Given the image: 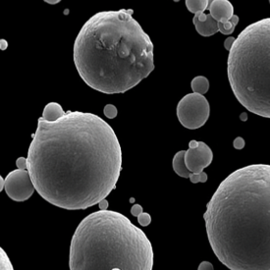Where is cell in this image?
<instances>
[{
	"label": "cell",
	"mask_w": 270,
	"mask_h": 270,
	"mask_svg": "<svg viewBox=\"0 0 270 270\" xmlns=\"http://www.w3.org/2000/svg\"><path fill=\"white\" fill-rule=\"evenodd\" d=\"M27 170L47 203L63 210H87L116 188L120 143L112 127L93 113L69 110L53 122L40 117Z\"/></svg>",
	"instance_id": "1"
},
{
	"label": "cell",
	"mask_w": 270,
	"mask_h": 270,
	"mask_svg": "<svg viewBox=\"0 0 270 270\" xmlns=\"http://www.w3.org/2000/svg\"><path fill=\"white\" fill-rule=\"evenodd\" d=\"M210 247L230 270H270V165L252 164L220 183L204 214Z\"/></svg>",
	"instance_id": "2"
},
{
	"label": "cell",
	"mask_w": 270,
	"mask_h": 270,
	"mask_svg": "<svg viewBox=\"0 0 270 270\" xmlns=\"http://www.w3.org/2000/svg\"><path fill=\"white\" fill-rule=\"evenodd\" d=\"M235 39H236V38H234L233 36H231V37H228V38L225 40L224 46H225V48H226L227 50H230V49H231V47H232V45H233Z\"/></svg>",
	"instance_id": "24"
},
{
	"label": "cell",
	"mask_w": 270,
	"mask_h": 270,
	"mask_svg": "<svg viewBox=\"0 0 270 270\" xmlns=\"http://www.w3.org/2000/svg\"><path fill=\"white\" fill-rule=\"evenodd\" d=\"M208 9L212 18L218 23H225L234 16V7L228 0H212Z\"/></svg>",
	"instance_id": "9"
},
{
	"label": "cell",
	"mask_w": 270,
	"mask_h": 270,
	"mask_svg": "<svg viewBox=\"0 0 270 270\" xmlns=\"http://www.w3.org/2000/svg\"><path fill=\"white\" fill-rule=\"evenodd\" d=\"M70 270H152L145 232L113 210H98L78 225L70 245Z\"/></svg>",
	"instance_id": "4"
},
{
	"label": "cell",
	"mask_w": 270,
	"mask_h": 270,
	"mask_svg": "<svg viewBox=\"0 0 270 270\" xmlns=\"http://www.w3.org/2000/svg\"><path fill=\"white\" fill-rule=\"evenodd\" d=\"M138 222L142 225V226H149L151 223V217L150 214L147 212H143L142 214H140L138 217Z\"/></svg>",
	"instance_id": "19"
},
{
	"label": "cell",
	"mask_w": 270,
	"mask_h": 270,
	"mask_svg": "<svg viewBox=\"0 0 270 270\" xmlns=\"http://www.w3.org/2000/svg\"><path fill=\"white\" fill-rule=\"evenodd\" d=\"M193 23L197 31L203 36H211L219 31L218 22L215 21L210 14L202 13L195 15Z\"/></svg>",
	"instance_id": "10"
},
{
	"label": "cell",
	"mask_w": 270,
	"mask_h": 270,
	"mask_svg": "<svg viewBox=\"0 0 270 270\" xmlns=\"http://www.w3.org/2000/svg\"><path fill=\"white\" fill-rule=\"evenodd\" d=\"M0 270H14L10 259L3 249H0Z\"/></svg>",
	"instance_id": "16"
},
{
	"label": "cell",
	"mask_w": 270,
	"mask_h": 270,
	"mask_svg": "<svg viewBox=\"0 0 270 270\" xmlns=\"http://www.w3.org/2000/svg\"><path fill=\"white\" fill-rule=\"evenodd\" d=\"M208 174L206 172H201V173H191L189 179L193 184H198V183H206L208 181Z\"/></svg>",
	"instance_id": "17"
},
{
	"label": "cell",
	"mask_w": 270,
	"mask_h": 270,
	"mask_svg": "<svg viewBox=\"0 0 270 270\" xmlns=\"http://www.w3.org/2000/svg\"><path fill=\"white\" fill-rule=\"evenodd\" d=\"M213 159V152L204 142L193 140L189 143V150L185 152V163L191 173H201L209 167Z\"/></svg>",
	"instance_id": "8"
},
{
	"label": "cell",
	"mask_w": 270,
	"mask_h": 270,
	"mask_svg": "<svg viewBox=\"0 0 270 270\" xmlns=\"http://www.w3.org/2000/svg\"><path fill=\"white\" fill-rule=\"evenodd\" d=\"M198 270H214V268H213L212 264L210 263V262H203V263L199 266Z\"/></svg>",
	"instance_id": "23"
},
{
	"label": "cell",
	"mask_w": 270,
	"mask_h": 270,
	"mask_svg": "<svg viewBox=\"0 0 270 270\" xmlns=\"http://www.w3.org/2000/svg\"><path fill=\"white\" fill-rule=\"evenodd\" d=\"M132 15V9L98 12L77 35L74 63L92 90L124 93L154 70L153 43Z\"/></svg>",
	"instance_id": "3"
},
{
	"label": "cell",
	"mask_w": 270,
	"mask_h": 270,
	"mask_svg": "<svg viewBox=\"0 0 270 270\" xmlns=\"http://www.w3.org/2000/svg\"><path fill=\"white\" fill-rule=\"evenodd\" d=\"M191 88L194 93L204 95L210 90V81L205 76H197L192 80Z\"/></svg>",
	"instance_id": "13"
},
{
	"label": "cell",
	"mask_w": 270,
	"mask_h": 270,
	"mask_svg": "<svg viewBox=\"0 0 270 270\" xmlns=\"http://www.w3.org/2000/svg\"><path fill=\"white\" fill-rule=\"evenodd\" d=\"M4 182L5 192L14 202L28 201L35 190L28 170H13L8 173Z\"/></svg>",
	"instance_id": "7"
},
{
	"label": "cell",
	"mask_w": 270,
	"mask_h": 270,
	"mask_svg": "<svg viewBox=\"0 0 270 270\" xmlns=\"http://www.w3.org/2000/svg\"><path fill=\"white\" fill-rule=\"evenodd\" d=\"M144 211H143V208H142V206L141 205H135V206H133V208L131 209V213H132V215H134V216H136V217H138L140 214H142Z\"/></svg>",
	"instance_id": "20"
},
{
	"label": "cell",
	"mask_w": 270,
	"mask_h": 270,
	"mask_svg": "<svg viewBox=\"0 0 270 270\" xmlns=\"http://www.w3.org/2000/svg\"><path fill=\"white\" fill-rule=\"evenodd\" d=\"M209 0H186V6L191 13L199 15L205 13V11L210 6Z\"/></svg>",
	"instance_id": "14"
},
{
	"label": "cell",
	"mask_w": 270,
	"mask_h": 270,
	"mask_svg": "<svg viewBox=\"0 0 270 270\" xmlns=\"http://www.w3.org/2000/svg\"></svg>",
	"instance_id": "26"
},
{
	"label": "cell",
	"mask_w": 270,
	"mask_h": 270,
	"mask_svg": "<svg viewBox=\"0 0 270 270\" xmlns=\"http://www.w3.org/2000/svg\"><path fill=\"white\" fill-rule=\"evenodd\" d=\"M64 114H65V111L63 110L59 103L50 102L44 107L42 118L44 120L53 122V121L58 120Z\"/></svg>",
	"instance_id": "12"
},
{
	"label": "cell",
	"mask_w": 270,
	"mask_h": 270,
	"mask_svg": "<svg viewBox=\"0 0 270 270\" xmlns=\"http://www.w3.org/2000/svg\"><path fill=\"white\" fill-rule=\"evenodd\" d=\"M16 164H17L18 169L26 170V168H27V159L25 157H20V158L17 159Z\"/></svg>",
	"instance_id": "21"
},
{
	"label": "cell",
	"mask_w": 270,
	"mask_h": 270,
	"mask_svg": "<svg viewBox=\"0 0 270 270\" xmlns=\"http://www.w3.org/2000/svg\"><path fill=\"white\" fill-rule=\"evenodd\" d=\"M98 207L100 208V210H107V207H108L107 201H106V200H103L102 202H100V203L98 204Z\"/></svg>",
	"instance_id": "25"
},
{
	"label": "cell",
	"mask_w": 270,
	"mask_h": 270,
	"mask_svg": "<svg viewBox=\"0 0 270 270\" xmlns=\"http://www.w3.org/2000/svg\"><path fill=\"white\" fill-rule=\"evenodd\" d=\"M176 112L183 127L197 130L203 127L210 118V102L205 95L188 93L179 101Z\"/></svg>",
	"instance_id": "6"
},
{
	"label": "cell",
	"mask_w": 270,
	"mask_h": 270,
	"mask_svg": "<svg viewBox=\"0 0 270 270\" xmlns=\"http://www.w3.org/2000/svg\"><path fill=\"white\" fill-rule=\"evenodd\" d=\"M227 73L241 105L270 119V18L241 31L229 50Z\"/></svg>",
	"instance_id": "5"
},
{
	"label": "cell",
	"mask_w": 270,
	"mask_h": 270,
	"mask_svg": "<svg viewBox=\"0 0 270 270\" xmlns=\"http://www.w3.org/2000/svg\"><path fill=\"white\" fill-rule=\"evenodd\" d=\"M244 147H245V141H244L243 138L238 137L237 139H235V141H234V148L236 150H242V149H244Z\"/></svg>",
	"instance_id": "22"
},
{
	"label": "cell",
	"mask_w": 270,
	"mask_h": 270,
	"mask_svg": "<svg viewBox=\"0 0 270 270\" xmlns=\"http://www.w3.org/2000/svg\"><path fill=\"white\" fill-rule=\"evenodd\" d=\"M103 113L104 115L109 118V119H114L117 116L118 110L117 108L113 105V104H107L105 105V107L103 108Z\"/></svg>",
	"instance_id": "18"
},
{
	"label": "cell",
	"mask_w": 270,
	"mask_h": 270,
	"mask_svg": "<svg viewBox=\"0 0 270 270\" xmlns=\"http://www.w3.org/2000/svg\"><path fill=\"white\" fill-rule=\"evenodd\" d=\"M238 23H239V17L237 15H234L229 21H227L225 23H218L219 31L223 34H226V35L232 34L233 31L235 30L236 26L238 25Z\"/></svg>",
	"instance_id": "15"
},
{
	"label": "cell",
	"mask_w": 270,
	"mask_h": 270,
	"mask_svg": "<svg viewBox=\"0 0 270 270\" xmlns=\"http://www.w3.org/2000/svg\"><path fill=\"white\" fill-rule=\"evenodd\" d=\"M185 152L186 150H180L174 155L172 160V167L174 172L180 176L181 178L189 179L191 172L188 170L185 163Z\"/></svg>",
	"instance_id": "11"
}]
</instances>
